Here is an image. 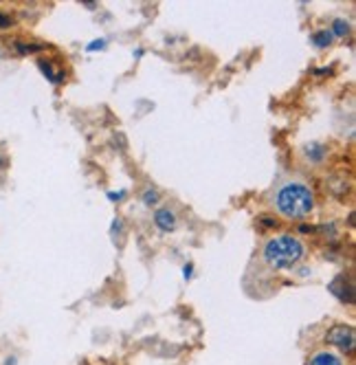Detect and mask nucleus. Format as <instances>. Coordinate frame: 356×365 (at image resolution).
<instances>
[{
    "label": "nucleus",
    "instance_id": "obj_1",
    "mask_svg": "<svg viewBox=\"0 0 356 365\" xmlns=\"http://www.w3.org/2000/svg\"><path fill=\"white\" fill-rule=\"evenodd\" d=\"M275 205L279 214L299 220V218H306L313 212L315 198H313L310 187H306L303 182H286V185L279 187L275 196Z\"/></svg>",
    "mask_w": 356,
    "mask_h": 365
},
{
    "label": "nucleus",
    "instance_id": "obj_2",
    "mask_svg": "<svg viewBox=\"0 0 356 365\" xmlns=\"http://www.w3.org/2000/svg\"><path fill=\"white\" fill-rule=\"evenodd\" d=\"M303 253H306V247L293 236H277L264 247V259L273 269H293Z\"/></svg>",
    "mask_w": 356,
    "mask_h": 365
},
{
    "label": "nucleus",
    "instance_id": "obj_3",
    "mask_svg": "<svg viewBox=\"0 0 356 365\" xmlns=\"http://www.w3.org/2000/svg\"><path fill=\"white\" fill-rule=\"evenodd\" d=\"M325 339L335 348H339L343 354H352L354 348H356V334H354V328H350V326H335V328H330Z\"/></svg>",
    "mask_w": 356,
    "mask_h": 365
},
{
    "label": "nucleus",
    "instance_id": "obj_4",
    "mask_svg": "<svg viewBox=\"0 0 356 365\" xmlns=\"http://www.w3.org/2000/svg\"><path fill=\"white\" fill-rule=\"evenodd\" d=\"M308 365H343V359L335 352H330V350H321V352L313 354Z\"/></svg>",
    "mask_w": 356,
    "mask_h": 365
},
{
    "label": "nucleus",
    "instance_id": "obj_5",
    "mask_svg": "<svg viewBox=\"0 0 356 365\" xmlns=\"http://www.w3.org/2000/svg\"><path fill=\"white\" fill-rule=\"evenodd\" d=\"M155 222H157V227H159V229H163V231H172V229L176 227V216H174L169 210H159V212L155 214Z\"/></svg>",
    "mask_w": 356,
    "mask_h": 365
},
{
    "label": "nucleus",
    "instance_id": "obj_6",
    "mask_svg": "<svg viewBox=\"0 0 356 365\" xmlns=\"http://www.w3.org/2000/svg\"><path fill=\"white\" fill-rule=\"evenodd\" d=\"M323 148L319 145V143H310L308 148H306V154L310 156V161H315V163H319L321 159H323Z\"/></svg>",
    "mask_w": 356,
    "mask_h": 365
},
{
    "label": "nucleus",
    "instance_id": "obj_7",
    "mask_svg": "<svg viewBox=\"0 0 356 365\" xmlns=\"http://www.w3.org/2000/svg\"><path fill=\"white\" fill-rule=\"evenodd\" d=\"M313 42H315L317 46H328L330 42H333V34H330L328 29H323V31H317V34L313 36Z\"/></svg>",
    "mask_w": 356,
    "mask_h": 365
},
{
    "label": "nucleus",
    "instance_id": "obj_8",
    "mask_svg": "<svg viewBox=\"0 0 356 365\" xmlns=\"http://www.w3.org/2000/svg\"><path fill=\"white\" fill-rule=\"evenodd\" d=\"M347 31H350V24L345 20H335L333 22V31H330V34H333V36H345Z\"/></svg>",
    "mask_w": 356,
    "mask_h": 365
},
{
    "label": "nucleus",
    "instance_id": "obj_9",
    "mask_svg": "<svg viewBox=\"0 0 356 365\" xmlns=\"http://www.w3.org/2000/svg\"><path fill=\"white\" fill-rule=\"evenodd\" d=\"M40 68L44 71V75L48 77L51 82H56V80H58V77H56V73H53V68H51V64H48V62H40Z\"/></svg>",
    "mask_w": 356,
    "mask_h": 365
},
{
    "label": "nucleus",
    "instance_id": "obj_10",
    "mask_svg": "<svg viewBox=\"0 0 356 365\" xmlns=\"http://www.w3.org/2000/svg\"><path fill=\"white\" fill-rule=\"evenodd\" d=\"M143 200H145L147 205H155V202L159 200V192H157V190H147V192L143 194Z\"/></svg>",
    "mask_w": 356,
    "mask_h": 365
},
{
    "label": "nucleus",
    "instance_id": "obj_11",
    "mask_svg": "<svg viewBox=\"0 0 356 365\" xmlns=\"http://www.w3.org/2000/svg\"><path fill=\"white\" fill-rule=\"evenodd\" d=\"M11 24H14L11 16H7V14H3V11H0V27H3V29H7V27H11Z\"/></svg>",
    "mask_w": 356,
    "mask_h": 365
},
{
    "label": "nucleus",
    "instance_id": "obj_12",
    "mask_svg": "<svg viewBox=\"0 0 356 365\" xmlns=\"http://www.w3.org/2000/svg\"><path fill=\"white\" fill-rule=\"evenodd\" d=\"M101 46H104V40H97V42H93V44H90L88 48L93 51V48H101Z\"/></svg>",
    "mask_w": 356,
    "mask_h": 365
},
{
    "label": "nucleus",
    "instance_id": "obj_13",
    "mask_svg": "<svg viewBox=\"0 0 356 365\" xmlns=\"http://www.w3.org/2000/svg\"><path fill=\"white\" fill-rule=\"evenodd\" d=\"M299 231H301V233H310V231H313V227H306V225H301V227H299Z\"/></svg>",
    "mask_w": 356,
    "mask_h": 365
},
{
    "label": "nucleus",
    "instance_id": "obj_14",
    "mask_svg": "<svg viewBox=\"0 0 356 365\" xmlns=\"http://www.w3.org/2000/svg\"><path fill=\"white\" fill-rule=\"evenodd\" d=\"M0 165H3V159H0Z\"/></svg>",
    "mask_w": 356,
    "mask_h": 365
}]
</instances>
